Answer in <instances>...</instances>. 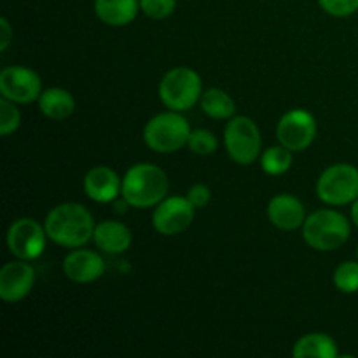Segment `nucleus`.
<instances>
[{"label": "nucleus", "mask_w": 358, "mask_h": 358, "mask_svg": "<svg viewBox=\"0 0 358 358\" xmlns=\"http://www.w3.org/2000/svg\"><path fill=\"white\" fill-rule=\"evenodd\" d=\"M336 289L343 294L358 292V259L357 261H345L336 268L332 276Z\"/></svg>", "instance_id": "22"}, {"label": "nucleus", "mask_w": 358, "mask_h": 358, "mask_svg": "<svg viewBox=\"0 0 358 358\" xmlns=\"http://www.w3.org/2000/svg\"><path fill=\"white\" fill-rule=\"evenodd\" d=\"M292 355L296 358H338L339 350L334 338L322 332L306 334L294 345Z\"/></svg>", "instance_id": "19"}, {"label": "nucleus", "mask_w": 358, "mask_h": 358, "mask_svg": "<svg viewBox=\"0 0 358 358\" xmlns=\"http://www.w3.org/2000/svg\"><path fill=\"white\" fill-rule=\"evenodd\" d=\"M94 226L96 224L90 210L76 201L55 206L44 220L49 240L63 248L84 247L87 241L93 240Z\"/></svg>", "instance_id": "1"}, {"label": "nucleus", "mask_w": 358, "mask_h": 358, "mask_svg": "<svg viewBox=\"0 0 358 358\" xmlns=\"http://www.w3.org/2000/svg\"><path fill=\"white\" fill-rule=\"evenodd\" d=\"M292 166V150L283 147L282 143L266 149L261 156V168L268 175L278 177V175L287 173Z\"/></svg>", "instance_id": "21"}, {"label": "nucleus", "mask_w": 358, "mask_h": 358, "mask_svg": "<svg viewBox=\"0 0 358 358\" xmlns=\"http://www.w3.org/2000/svg\"><path fill=\"white\" fill-rule=\"evenodd\" d=\"M350 220L353 222V226L358 227V198L352 203V210H350Z\"/></svg>", "instance_id": "29"}, {"label": "nucleus", "mask_w": 358, "mask_h": 358, "mask_svg": "<svg viewBox=\"0 0 358 358\" xmlns=\"http://www.w3.org/2000/svg\"><path fill=\"white\" fill-rule=\"evenodd\" d=\"M187 147L192 154L210 156V154L217 152V149H219V140H217V136L210 129L198 128L192 129L191 135H189Z\"/></svg>", "instance_id": "23"}, {"label": "nucleus", "mask_w": 358, "mask_h": 358, "mask_svg": "<svg viewBox=\"0 0 358 358\" xmlns=\"http://www.w3.org/2000/svg\"><path fill=\"white\" fill-rule=\"evenodd\" d=\"M185 198L191 201V205L194 206L196 210L205 208V206L210 203V199H212V191H210L208 185L194 184V185H191V187H189Z\"/></svg>", "instance_id": "27"}, {"label": "nucleus", "mask_w": 358, "mask_h": 358, "mask_svg": "<svg viewBox=\"0 0 358 358\" xmlns=\"http://www.w3.org/2000/svg\"><path fill=\"white\" fill-rule=\"evenodd\" d=\"M38 110L51 121H65L76 110V100L72 93L63 87H48L42 90L37 100Z\"/></svg>", "instance_id": "18"}, {"label": "nucleus", "mask_w": 358, "mask_h": 358, "mask_svg": "<svg viewBox=\"0 0 358 358\" xmlns=\"http://www.w3.org/2000/svg\"><path fill=\"white\" fill-rule=\"evenodd\" d=\"M63 273L76 283H93L103 276L105 261L94 250L72 248L63 259Z\"/></svg>", "instance_id": "13"}, {"label": "nucleus", "mask_w": 358, "mask_h": 358, "mask_svg": "<svg viewBox=\"0 0 358 358\" xmlns=\"http://www.w3.org/2000/svg\"><path fill=\"white\" fill-rule=\"evenodd\" d=\"M35 285V269L28 261L17 259L0 269V297L3 303H20Z\"/></svg>", "instance_id": "12"}, {"label": "nucleus", "mask_w": 358, "mask_h": 358, "mask_svg": "<svg viewBox=\"0 0 358 358\" xmlns=\"http://www.w3.org/2000/svg\"><path fill=\"white\" fill-rule=\"evenodd\" d=\"M170 180L163 168L150 163H138L128 168L122 177V199L131 208H154L168 196Z\"/></svg>", "instance_id": "2"}, {"label": "nucleus", "mask_w": 358, "mask_h": 358, "mask_svg": "<svg viewBox=\"0 0 358 358\" xmlns=\"http://www.w3.org/2000/svg\"><path fill=\"white\" fill-rule=\"evenodd\" d=\"M317 119L304 108H292L280 117L276 124V138L292 152H303L317 136Z\"/></svg>", "instance_id": "9"}, {"label": "nucleus", "mask_w": 358, "mask_h": 358, "mask_svg": "<svg viewBox=\"0 0 358 358\" xmlns=\"http://www.w3.org/2000/svg\"><path fill=\"white\" fill-rule=\"evenodd\" d=\"M14 37V30L7 17H0V51H7Z\"/></svg>", "instance_id": "28"}, {"label": "nucleus", "mask_w": 358, "mask_h": 358, "mask_svg": "<svg viewBox=\"0 0 358 358\" xmlns=\"http://www.w3.org/2000/svg\"><path fill=\"white\" fill-rule=\"evenodd\" d=\"M131 240V231L121 220H101V222H98L94 226L93 241L105 254H122V252H126L129 248Z\"/></svg>", "instance_id": "16"}, {"label": "nucleus", "mask_w": 358, "mask_h": 358, "mask_svg": "<svg viewBox=\"0 0 358 358\" xmlns=\"http://www.w3.org/2000/svg\"><path fill=\"white\" fill-rule=\"evenodd\" d=\"M357 259H358V248H357Z\"/></svg>", "instance_id": "30"}, {"label": "nucleus", "mask_w": 358, "mask_h": 358, "mask_svg": "<svg viewBox=\"0 0 358 358\" xmlns=\"http://www.w3.org/2000/svg\"><path fill=\"white\" fill-rule=\"evenodd\" d=\"M301 229L308 247L317 252H334L350 240L352 224L338 210L322 208L308 215Z\"/></svg>", "instance_id": "3"}, {"label": "nucleus", "mask_w": 358, "mask_h": 358, "mask_svg": "<svg viewBox=\"0 0 358 358\" xmlns=\"http://www.w3.org/2000/svg\"><path fill=\"white\" fill-rule=\"evenodd\" d=\"M317 196L329 206L352 205L358 198V168L348 163L329 166L318 177Z\"/></svg>", "instance_id": "7"}, {"label": "nucleus", "mask_w": 358, "mask_h": 358, "mask_svg": "<svg viewBox=\"0 0 358 358\" xmlns=\"http://www.w3.org/2000/svg\"><path fill=\"white\" fill-rule=\"evenodd\" d=\"M201 94V77L189 66H175L168 70L159 83V98L168 110H189L199 103Z\"/></svg>", "instance_id": "5"}, {"label": "nucleus", "mask_w": 358, "mask_h": 358, "mask_svg": "<svg viewBox=\"0 0 358 358\" xmlns=\"http://www.w3.org/2000/svg\"><path fill=\"white\" fill-rule=\"evenodd\" d=\"M199 105L208 117L219 119V121H229L236 115V101L227 91L220 87H208L203 91Z\"/></svg>", "instance_id": "20"}, {"label": "nucleus", "mask_w": 358, "mask_h": 358, "mask_svg": "<svg viewBox=\"0 0 358 358\" xmlns=\"http://www.w3.org/2000/svg\"><path fill=\"white\" fill-rule=\"evenodd\" d=\"M194 212L196 208L185 196H166L154 206L152 226L163 236H178L189 229Z\"/></svg>", "instance_id": "10"}, {"label": "nucleus", "mask_w": 358, "mask_h": 358, "mask_svg": "<svg viewBox=\"0 0 358 358\" xmlns=\"http://www.w3.org/2000/svg\"><path fill=\"white\" fill-rule=\"evenodd\" d=\"M94 14L107 27H126L138 16L140 0H94Z\"/></svg>", "instance_id": "17"}, {"label": "nucleus", "mask_w": 358, "mask_h": 358, "mask_svg": "<svg viewBox=\"0 0 358 358\" xmlns=\"http://www.w3.org/2000/svg\"><path fill=\"white\" fill-rule=\"evenodd\" d=\"M261 131L254 119L234 115L224 128V145L231 159L240 166L255 163L261 156Z\"/></svg>", "instance_id": "6"}, {"label": "nucleus", "mask_w": 358, "mask_h": 358, "mask_svg": "<svg viewBox=\"0 0 358 358\" xmlns=\"http://www.w3.org/2000/svg\"><path fill=\"white\" fill-rule=\"evenodd\" d=\"M191 131V126L182 112H161L147 121L143 128V142L152 152L173 154L187 145Z\"/></svg>", "instance_id": "4"}, {"label": "nucleus", "mask_w": 358, "mask_h": 358, "mask_svg": "<svg viewBox=\"0 0 358 358\" xmlns=\"http://www.w3.org/2000/svg\"><path fill=\"white\" fill-rule=\"evenodd\" d=\"M45 240H48L45 227L30 217H21L14 220L7 229L6 236L10 254L23 261H34L41 257L42 252L45 250Z\"/></svg>", "instance_id": "8"}, {"label": "nucleus", "mask_w": 358, "mask_h": 358, "mask_svg": "<svg viewBox=\"0 0 358 358\" xmlns=\"http://www.w3.org/2000/svg\"><path fill=\"white\" fill-rule=\"evenodd\" d=\"M16 105L17 103L6 100V98L0 100V135H2L3 138L13 135V133H16L21 124V114L20 110H17Z\"/></svg>", "instance_id": "24"}, {"label": "nucleus", "mask_w": 358, "mask_h": 358, "mask_svg": "<svg viewBox=\"0 0 358 358\" xmlns=\"http://www.w3.org/2000/svg\"><path fill=\"white\" fill-rule=\"evenodd\" d=\"M268 219L276 229L296 231L306 220V208L303 201L292 194H278L269 201Z\"/></svg>", "instance_id": "15"}, {"label": "nucleus", "mask_w": 358, "mask_h": 358, "mask_svg": "<svg viewBox=\"0 0 358 358\" xmlns=\"http://www.w3.org/2000/svg\"><path fill=\"white\" fill-rule=\"evenodd\" d=\"M42 93V80L35 70L28 66H6L0 72V94L17 105L37 101Z\"/></svg>", "instance_id": "11"}, {"label": "nucleus", "mask_w": 358, "mask_h": 358, "mask_svg": "<svg viewBox=\"0 0 358 358\" xmlns=\"http://www.w3.org/2000/svg\"><path fill=\"white\" fill-rule=\"evenodd\" d=\"M324 13L334 17H348L358 10V0H317Z\"/></svg>", "instance_id": "26"}, {"label": "nucleus", "mask_w": 358, "mask_h": 358, "mask_svg": "<svg viewBox=\"0 0 358 358\" xmlns=\"http://www.w3.org/2000/svg\"><path fill=\"white\" fill-rule=\"evenodd\" d=\"M177 9V0H140V10L150 20H166Z\"/></svg>", "instance_id": "25"}, {"label": "nucleus", "mask_w": 358, "mask_h": 358, "mask_svg": "<svg viewBox=\"0 0 358 358\" xmlns=\"http://www.w3.org/2000/svg\"><path fill=\"white\" fill-rule=\"evenodd\" d=\"M84 192L94 203H112L122 191V178L108 166H94L84 177Z\"/></svg>", "instance_id": "14"}]
</instances>
